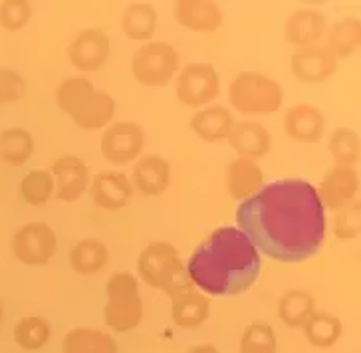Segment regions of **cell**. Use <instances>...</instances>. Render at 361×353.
<instances>
[{
  "label": "cell",
  "mask_w": 361,
  "mask_h": 353,
  "mask_svg": "<svg viewBox=\"0 0 361 353\" xmlns=\"http://www.w3.org/2000/svg\"><path fill=\"white\" fill-rule=\"evenodd\" d=\"M236 223L258 252L278 262H302L324 242L326 209L312 182L282 179L238 204Z\"/></svg>",
  "instance_id": "6da1fadb"
},
{
  "label": "cell",
  "mask_w": 361,
  "mask_h": 353,
  "mask_svg": "<svg viewBox=\"0 0 361 353\" xmlns=\"http://www.w3.org/2000/svg\"><path fill=\"white\" fill-rule=\"evenodd\" d=\"M260 252L248 236L221 226L207 236L187 262L192 286L207 296H238L260 276Z\"/></svg>",
  "instance_id": "7a4b0ae2"
},
{
  "label": "cell",
  "mask_w": 361,
  "mask_h": 353,
  "mask_svg": "<svg viewBox=\"0 0 361 353\" xmlns=\"http://www.w3.org/2000/svg\"><path fill=\"white\" fill-rule=\"evenodd\" d=\"M56 104L80 129L106 128L116 113V99L85 78H68L56 89Z\"/></svg>",
  "instance_id": "3957f363"
},
{
  "label": "cell",
  "mask_w": 361,
  "mask_h": 353,
  "mask_svg": "<svg viewBox=\"0 0 361 353\" xmlns=\"http://www.w3.org/2000/svg\"><path fill=\"white\" fill-rule=\"evenodd\" d=\"M137 270L139 276L145 280L151 288L163 290L171 298L189 290H197L189 278V272L179 250L165 240L151 242L141 250Z\"/></svg>",
  "instance_id": "277c9868"
},
{
  "label": "cell",
  "mask_w": 361,
  "mask_h": 353,
  "mask_svg": "<svg viewBox=\"0 0 361 353\" xmlns=\"http://www.w3.org/2000/svg\"><path fill=\"white\" fill-rule=\"evenodd\" d=\"M107 304L104 321L114 332H131L143 320V300L139 296V282L131 272H114L106 284Z\"/></svg>",
  "instance_id": "5b68a950"
},
{
  "label": "cell",
  "mask_w": 361,
  "mask_h": 353,
  "mask_svg": "<svg viewBox=\"0 0 361 353\" xmlns=\"http://www.w3.org/2000/svg\"><path fill=\"white\" fill-rule=\"evenodd\" d=\"M228 99L245 116H266L282 107L284 89L260 72H240L228 86Z\"/></svg>",
  "instance_id": "8992f818"
},
{
  "label": "cell",
  "mask_w": 361,
  "mask_h": 353,
  "mask_svg": "<svg viewBox=\"0 0 361 353\" xmlns=\"http://www.w3.org/2000/svg\"><path fill=\"white\" fill-rule=\"evenodd\" d=\"M179 52L169 42H147L131 58V74L139 84L147 87H163L179 70Z\"/></svg>",
  "instance_id": "52a82bcc"
},
{
  "label": "cell",
  "mask_w": 361,
  "mask_h": 353,
  "mask_svg": "<svg viewBox=\"0 0 361 353\" xmlns=\"http://www.w3.org/2000/svg\"><path fill=\"white\" fill-rule=\"evenodd\" d=\"M58 236L54 228L46 223H28L20 226L11 238V248L14 258L26 266L48 264L56 254Z\"/></svg>",
  "instance_id": "ba28073f"
},
{
  "label": "cell",
  "mask_w": 361,
  "mask_h": 353,
  "mask_svg": "<svg viewBox=\"0 0 361 353\" xmlns=\"http://www.w3.org/2000/svg\"><path fill=\"white\" fill-rule=\"evenodd\" d=\"M177 99L183 106L197 107L209 106L221 94V75L214 70V66L197 64L185 66L177 78Z\"/></svg>",
  "instance_id": "9c48e42d"
},
{
  "label": "cell",
  "mask_w": 361,
  "mask_h": 353,
  "mask_svg": "<svg viewBox=\"0 0 361 353\" xmlns=\"http://www.w3.org/2000/svg\"><path fill=\"white\" fill-rule=\"evenodd\" d=\"M143 145L145 133L135 121H117L102 135V155L114 165H128L135 161Z\"/></svg>",
  "instance_id": "30bf717a"
},
{
  "label": "cell",
  "mask_w": 361,
  "mask_h": 353,
  "mask_svg": "<svg viewBox=\"0 0 361 353\" xmlns=\"http://www.w3.org/2000/svg\"><path fill=\"white\" fill-rule=\"evenodd\" d=\"M290 70L302 84H319L336 74L338 58L326 46H306L298 48L290 58Z\"/></svg>",
  "instance_id": "8fae6325"
},
{
  "label": "cell",
  "mask_w": 361,
  "mask_h": 353,
  "mask_svg": "<svg viewBox=\"0 0 361 353\" xmlns=\"http://www.w3.org/2000/svg\"><path fill=\"white\" fill-rule=\"evenodd\" d=\"M109 36L99 28H85L68 46V60L75 70L96 72L109 58Z\"/></svg>",
  "instance_id": "7c38bea8"
},
{
  "label": "cell",
  "mask_w": 361,
  "mask_h": 353,
  "mask_svg": "<svg viewBox=\"0 0 361 353\" xmlns=\"http://www.w3.org/2000/svg\"><path fill=\"white\" fill-rule=\"evenodd\" d=\"M50 173L54 177V194L64 203H75L90 187V169L75 155H62L54 161Z\"/></svg>",
  "instance_id": "4fadbf2b"
},
{
  "label": "cell",
  "mask_w": 361,
  "mask_h": 353,
  "mask_svg": "<svg viewBox=\"0 0 361 353\" xmlns=\"http://www.w3.org/2000/svg\"><path fill=\"white\" fill-rule=\"evenodd\" d=\"M318 197L324 209L328 206L329 211H340L345 204L355 201L357 191H360V175L355 169L348 167H334L331 171L324 175V179L316 187Z\"/></svg>",
  "instance_id": "5bb4252c"
},
{
  "label": "cell",
  "mask_w": 361,
  "mask_h": 353,
  "mask_svg": "<svg viewBox=\"0 0 361 353\" xmlns=\"http://www.w3.org/2000/svg\"><path fill=\"white\" fill-rule=\"evenodd\" d=\"M92 199L99 209L116 213L131 203L133 187L123 173L102 171L92 179Z\"/></svg>",
  "instance_id": "9a60e30c"
},
{
  "label": "cell",
  "mask_w": 361,
  "mask_h": 353,
  "mask_svg": "<svg viewBox=\"0 0 361 353\" xmlns=\"http://www.w3.org/2000/svg\"><path fill=\"white\" fill-rule=\"evenodd\" d=\"M173 14L180 26L195 32H213L224 20L221 6L211 0H179Z\"/></svg>",
  "instance_id": "2e32d148"
},
{
  "label": "cell",
  "mask_w": 361,
  "mask_h": 353,
  "mask_svg": "<svg viewBox=\"0 0 361 353\" xmlns=\"http://www.w3.org/2000/svg\"><path fill=\"white\" fill-rule=\"evenodd\" d=\"M284 131L290 140L300 143H318L326 133V119L322 111L308 104L290 107L284 116Z\"/></svg>",
  "instance_id": "e0dca14e"
},
{
  "label": "cell",
  "mask_w": 361,
  "mask_h": 353,
  "mask_svg": "<svg viewBox=\"0 0 361 353\" xmlns=\"http://www.w3.org/2000/svg\"><path fill=\"white\" fill-rule=\"evenodd\" d=\"M228 143L243 159H260L272 149L270 131L258 121H238L228 135Z\"/></svg>",
  "instance_id": "ac0fdd59"
},
{
  "label": "cell",
  "mask_w": 361,
  "mask_h": 353,
  "mask_svg": "<svg viewBox=\"0 0 361 353\" xmlns=\"http://www.w3.org/2000/svg\"><path fill=\"white\" fill-rule=\"evenodd\" d=\"M264 187V171L252 159H234L226 167V189L236 201H246Z\"/></svg>",
  "instance_id": "d6986e66"
},
{
  "label": "cell",
  "mask_w": 361,
  "mask_h": 353,
  "mask_svg": "<svg viewBox=\"0 0 361 353\" xmlns=\"http://www.w3.org/2000/svg\"><path fill=\"white\" fill-rule=\"evenodd\" d=\"M133 185L143 197H159L171 185V165L159 155H145L133 167Z\"/></svg>",
  "instance_id": "ffe728a7"
},
{
  "label": "cell",
  "mask_w": 361,
  "mask_h": 353,
  "mask_svg": "<svg viewBox=\"0 0 361 353\" xmlns=\"http://www.w3.org/2000/svg\"><path fill=\"white\" fill-rule=\"evenodd\" d=\"M326 30H328V22L322 12L314 11V8H302L288 18L284 34L292 46L306 48V46H314L318 40H322Z\"/></svg>",
  "instance_id": "44dd1931"
},
{
  "label": "cell",
  "mask_w": 361,
  "mask_h": 353,
  "mask_svg": "<svg viewBox=\"0 0 361 353\" xmlns=\"http://www.w3.org/2000/svg\"><path fill=\"white\" fill-rule=\"evenodd\" d=\"M209 314H211V298L199 290H189L173 298L171 318L179 328L185 330L201 328L209 318Z\"/></svg>",
  "instance_id": "7402d4cb"
},
{
  "label": "cell",
  "mask_w": 361,
  "mask_h": 353,
  "mask_svg": "<svg viewBox=\"0 0 361 353\" xmlns=\"http://www.w3.org/2000/svg\"><path fill=\"white\" fill-rule=\"evenodd\" d=\"M233 125V113L224 106L202 107L191 119V129L207 143H219V141L228 140Z\"/></svg>",
  "instance_id": "603a6c76"
},
{
  "label": "cell",
  "mask_w": 361,
  "mask_h": 353,
  "mask_svg": "<svg viewBox=\"0 0 361 353\" xmlns=\"http://www.w3.org/2000/svg\"><path fill=\"white\" fill-rule=\"evenodd\" d=\"M68 260H70V266L74 268V272L82 276H90L107 266L109 250L97 238H84L70 248Z\"/></svg>",
  "instance_id": "cb8c5ba5"
},
{
  "label": "cell",
  "mask_w": 361,
  "mask_h": 353,
  "mask_svg": "<svg viewBox=\"0 0 361 353\" xmlns=\"http://www.w3.org/2000/svg\"><path fill=\"white\" fill-rule=\"evenodd\" d=\"M64 353H117V342L114 335L92 330V328H75L66 333L62 340Z\"/></svg>",
  "instance_id": "d4e9b609"
},
{
  "label": "cell",
  "mask_w": 361,
  "mask_h": 353,
  "mask_svg": "<svg viewBox=\"0 0 361 353\" xmlns=\"http://www.w3.org/2000/svg\"><path fill=\"white\" fill-rule=\"evenodd\" d=\"M157 11L149 2H133L121 14V30L131 40H149L157 30Z\"/></svg>",
  "instance_id": "484cf974"
},
{
  "label": "cell",
  "mask_w": 361,
  "mask_h": 353,
  "mask_svg": "<svg viewBox=\"0 0 361 353\" xmlns=\"http://www.w3.org/2000/svg\"><path fill=\"white\" fill-rule=\"evenodd\" d=\"M36 143L30 131L22 128L4 129L0 133V161L11 167L26 165L34 155Z\"/></svg>",
  "instance_id": "4316f807"
},
{
  "label": "cell",
  "mask_w": 361,
  "mask_h": 353,
  "mask_svg": "<svg viewBox=\"0 0 361 353\" xmlns=\"http://www.w3.org/2000/svg\"><path fill=\"white\" fill-rule=\"evenodd\" d=\"M326 48L336 58H350L361 46V22L357 18H343L331 24L326 34Z\"/></svg>",
  "instance_id": "83f0119b"
},
{
  "label": "cell",
  "mask_w": 361,
  "mask_h": 353,
  "mask_svg": "<svg viewBox=\"0 0 361 353\" xmlns=\"http://www.w3.org/2000/svg\"><path fill=\"white\" fill-rule=\"evenodd\" d=\"M302 328H304L306 340L316 347L336 345L340 342L341 333H343L341 320L329 311H314Z\"/></svg>",
  "instance_id": "f1b7e54d"
},
{
  "label": "cell",
  "mask_w": 361,
  "mask_h": 353,
  "mask_svg": "<svg viewBox=\"0 0 361 353\" xmlns=\"http://www.w3.org/2000/svg\"><path fill=\"white\" fill-rule=\"evenodd\" d=\"M316 311V300L306 290H288L278 302V318L288 328H302Z\"/></svg>",
  "instance_id": "f546056e"
},
{
  "label": "cell",
  "mask_w": 361,
  "mask_h": 353,
  "mask_svg": "<svg viewBox=\"0 0 361 353\" xmlns=\"http://www.w3.org/2000/svg\"><path fill=\"white\" fill-rule=\"evenodd\" d=\"M14 342L18 347H22L24 352H38L42 349L46 343L50 342L52 335V328L46 318L40 316H26L14 323Z\"/></svg>",
  "instance_id": "4dcf8cb0"
},
{
  "label": "cell",
  "mask_w": 361,
  "mask_h": 353,
  "mask_svg": "<svg viewBox=\"0 0 361 353\" xmlns=\"http://www.w3.org/2000/svg\"><path fill=\"white\" fill-rule=\"evenodd\" d=\"M329 153L336 167L355 169L361 153L360 135L351 128H336L329 135Z\"/></svg>",
  "instance_id": "1f68e13d"
},
{
  "label": "cell",
  "mask_w": 361,
  "mask_h": 353,
  "mask_svg": "<svg viewBox=\"0 0 361 353\" xmlns=\"http://www.w3.org/2000/svg\"><path fill=\"white\" fill-rule=\"evenodd\" d=\"M54 177L50 169H32L20 181V197L32 206H42L54 197Z\"/></svg>",
  "instance_id": "d6a6232c"
},
{
  "label": "cell",
  "mask_w": 361,
  "mask_h": 353,
  "mask_svg": "<svg viewBox=\"0 0 361 353\" xmlns=\"http://www.w3.org/2000/svg\"><path fill=\"white\" fill-rule=\"evenodd\" d=\"M240 353H278L276 332L266 321L248 323L240 337Z\"/></svg>",
  "instance_id": "836d02e7"
},
{
  "label": "cell",
  "mask_w": 361,
  "mask_h": 353,
  "mask_svg": "<svg viewBox=\"0 0 361 353\" xmlns=\"http://www.w3.org/2000/svg\"><path fill=\"white\" fill-rule=\"evenodd\" d=\"M361 230V204L357 201L345 204L343 209L336 211L334 216V235L340 240L357 238Z\"/></svg>",
  "instance_id": "e575fe53"
},
{
  "label": "cell",
  "mask_w": 361,
  "mask_h": 353,
  "mask_svg": "<svg viewBox=\"0 0 361 353\" xmlns=\"http://www.w3.org/2000/svg\"><path fill=\"white\" fill-rule=\"evenodd\" d=\"M32 16V4L28 0H4L0 2V26L4 30H22Z\"/></svg>",
  "instance_id": "d590c367"
},
{
  "label": "cell",
  "mask_w": 361,
  "mask_h": 353,
  "mask_svg": "<svg viewBox=\"0 0 361 353\" xmlns=\"http://www.w3.org/2000/svg\"><path fill=\"white\" fill-rule=\"evenodd\" d=\"M26 80L16 70H0V107L16 104L26 94Z\"/></svg>",
  "instance_id": "8d00e7d4"
},
{
  "label": "cell",
  "mask_w": 361,
  "mask_h": 353,
  "mask_svg": "<svg viewBox=\"0 0 361 353\" xmlns=\"http://www.w3.org/2000/svg\"><path fill=\"white\" fill-rule=\"evenodd\" d=\"M189 353H221L216 347H214L213 343H202V345H197V347H192Z\"/></svg>",
  "instance_id": "74e56055"
},
{
  "label": "cell",
  "mask_w": 361,
  "mask_h": 353,
  "mask_svg": "<svg viewBox=\"0 0 361 353\" xmlns=\"http://www.w3.org/2000/svg\"><path fill=\"white\" fill-rule=\"evenodd\" d=\"M2 318H4V310H2V304H0V323H2Z\"/></svg>",
  "instance_id": "f35d334b"
}]
</instances>
